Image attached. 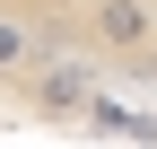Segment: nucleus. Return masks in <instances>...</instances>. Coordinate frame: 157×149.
<instances>
[{
    "instance_id": "nucleus-2",
    "label": "nucleus",
    "mask_w": 157,
    "mask_h": 149,
    "mask_svg": "<svg viewBox=\"0 0 157 149\" xmlns=\"http://www.w3.org/2000/svg\"><path fill=\"white\" fill-rule=\"evenodd\" d=\"M0 149H157V123L113 114L96 97H70L35 70L0 62Z\"/></svg>"
},
{
    "instance_id": "nucleus-1",
    "label": "nucleus",
    "mask_w": 157,
    "mask_h": 149,
    "mask_svg": "<svg viewBox=\"0 0 157 149\" xmlns=\"http://www.w3.org/2000/svg\"><path fill=\"white\" fill-rule=\"evenodd\" d=\"M0 62L157 123V0H0Z\"/></svg>"
}]
</instances>
